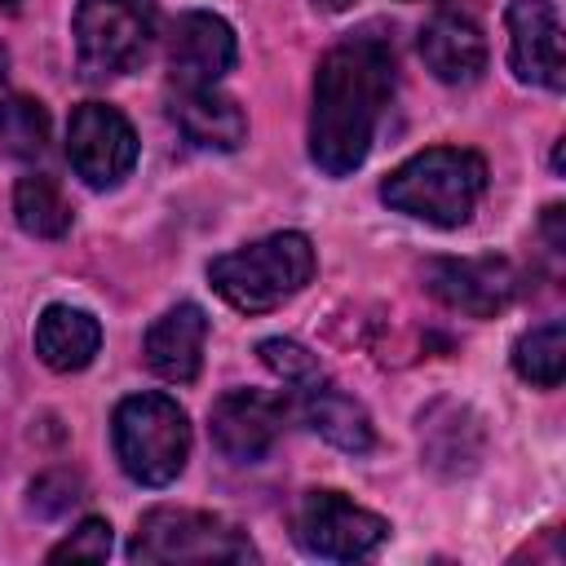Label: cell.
Wrapping results in <instances>:
<instances>
[{
    "label": "cell",
    "mask_w": 566,
    "mask_h": 566,
    "mask_svg": "<svg viewBox=\"0 0 566 566\" xmlns=\"http://www.w3.org/2000/svg\"><path fill=\"white\" fill-rule=\"evenodd\" d=\"M389 93H394V44L380 31H358L318 62L314 111H310V159L327 177H345L367 159Z\"/></svg>",
    "instance_id": "obj_1"
},
{
    "label": "cell",
    "mask_w": 566,
    "mask_h": 566,
    "mask_svg": "<svg viewBox=\"0 0 566 566\" xmlns=\"http://www.w3.org/2000/svg\"><path fill=\"white\" fill-rule=\"evenodd\" d=\"M482 190H486V164H482V155L460 150V146L420 150L380 181V199L394 212H407V217L442 226V230L464 226L473 217Z\"/></svg>",
    "instance_id": "obj_2"
},
{
    "label": "cell",
    "mask_w": 566,
    "mask_h": 566,
    "mask_svg": "<svg viewBox=\"0 0 566 566\" xmlns=\"http://www.w3.org/2000/svg\"><path fill=\"white\" fill-rule=\"evenodd\" d=\"M208 279L221 301H230L243 314H265L283 301H292L314 279V248L305 234L283 230L265 234L256 243H243L239 252H226L208 265Z\"/></svg>",
    "instance_id": "obj_3"
},
{
    "label": "cell",
    "mask_w": 566,
    "mask_h": 566,
    "mask_svg": "<svg viewBox=\"0 0 566 566\" xmlns=\"http://www.w3.org/2000/svg\"><path fill=\"white\" fill-rule=\"evenodd\" d=\"M119 469L142 486H168L190 455V420L168 394H133L111 420Z\"/></svg>",
    "instance_id": "obj_4"
},
{
    "label": "cell",
    "mask_w": 566,
    "mask_h": 566,
    "mask_svg": "<svg viewBox=\"0 0 566 566\" xmlns=\"http://www.w3.org/2000/svg\"><path fill=\"white\" fill-rule=\"evenodd\" d=\"M133 562H248L256 557L252 539L203 509H150L142 513L133 544H128Z\"/></svg>",
    "instance_id": "obj_5"
},
{
    "label": "cell",
    "mask_w": 566,
    "mask_h": 566,
    "mask_svg": "<svg viewBox=\"0 0 566 566\" xmlns=\"http://www.w3.org/2000/svg\"><path fill=\"white\" fill-rule=\"evenodd\" d=\"M155 0H80L75 9V62L88 80L133 71L155 40Z\"/></svg>",
    "instance_id": "obj_6"
},
{
    "label": "cell",
    "mask_w": 566,
    "mask_h": 566,
    "mask_svg": "<svg viewBox=\"0 0 566 566\" xmlns=\"http://www.w3.org/2000/svg\"><path fill=\"white\" fill-rule=\"evenodd\" d=\"M66 159L84 186L111 190L137 164V133L115 106L84 102L71 111V124H66Z\"/></svg>",
    "instance_id": "obj_7"
},
{
    "label": "cell",
    "mask_w": 566,
    "mask_h": 566,
    "mask_svg": "<svg viewBox=\"0 0 566 566\" xmlns=\"http://www.w3.org/2000/svg\"><path fill=\"white\" fill-rule=\"evenodd\" d=\"M296 539L314 557L354 562L389 539V522L371 509H358L340 491H310L296 509Z\"/></svg>",
    "instance_id": "obj_8"
},
{
    "label": "cell",
    "mask_w": 566,
    "mask_h": 566,
    "mask_svg": "<svg viewBox=\"0 0 566 566\" xmlns=\"http://www.w3.org/2000/svg\"><path fill=\"white\" fill-rule=\"evenodd\" d=\"M424 287L447 310L491 318L517 296V270L504 256H442L424 265Z\"/></svg>",
    "instance_id": "obj_9"
},
{
    "label": "cell",
    "mask_w": 566,
    "mask_h": 566,
    "mask_svg": "<svg viewBox=\"0 0 566 566\" xmlns=\"http://www.w3.org/2000/svg\"><path fill=\"white\" fill-rule=\"evenodd\" d=\"M283 398L261 389H230L212 402V442L234 464H256L270 455V447L283 433Z\"/></svg>",
    "instance_id": "obj_10"
},
{
    "label": "cell",
    "mask_w": 566,
    "mask_h": 566,
    "mask_svg": "<svg viewBox=\"0 0 566 566\" xmlns=\"http://www.w3.org/2000/svg\"><path fill=\"white\" fill-rule=\"evenodd\" d=\"M504 22H509L513 75L557 93L566 84V53H562V18L553 0H513Z\"/></svg>",
    "instance_id": "obj_11"
},
{
    "label": "cell",
    "mask_w": 566,
    "mask_h": 566,
    "mask_svg": "<svg viewBox=\"0 0 566 566\" xmlns=\"http://www.w3.org/2000/svg\"><path fill=\"white\" fill-rule=\"evenodd\" d=\"M234 31L217 13H181L168 40V71L177 88H208L234 66Z\"/></svg>",
    "instance_id": "obj_12"
},
{
    "label": "cell",
    "mask_w": 566,
    "mask_h": 566,
    "mask_svg": "<svg viewBox=\"0 0 566 566\" xmlns=\"http://www.w3.org/2000/svg\"><path fill=\"white\" fill-rule=\"evenodd\" d=\"M203 340H208V318L199 305L181 301L172 305L168 314H159L146 332V367L168 380V385H190L199 376V363H203Z\"/></svg>",
    "instance_id": "obj_13"
},
{
    "label": "cell",
    "mask_w": 566,
    "mask_h": 566,
    "mask_svg": "<svg viewBox=\"0 0 566 566\" xmlns=\"http://www.w3.org/2000/svg\"><path fill=\"white\" fill-rule=\"evenodd\" d=\"M420 57L442 84H473L486 71V35L464 13H438L420 31Z\"/></svg>",
    "instance_id": "obj_14"
},
{
    "label": "cell",
    "mask_w": 566,
    "mask_h": 566,
    "mask_svg": "<svg viewBox=\"0 0 566 566\" xmlns=\"http://www.w3.org/2000/svg\"><path fill=\"white\" fill-rule=\"evenodd\" d=\"M301 420H305L318 438H327L332 447L354 451V455L371 451V442H376L367 411H363L349 394H340L336 385H327L323 376H314V380L301 385Z\"/></svg>",
    "instance_id": "obj_15"
},
{
    "label": "cell",
    "mask_w": 566,
    "mask_h": 566,
    "mask_svg": "<svg viewBox=\"0 0 566 566\" xmlns=\"http://www.w3.org/2000/svg\"><path fill=\"white\" fill-rule=\"evenodd\" d=\"M172 119H177V128L195 146H208V150H234L248 137V119H243L239 102L217 93V84H208V88H177Z\"/></svg>",
    "instance_id": "obj_16"
},
{
    "label": "cell",
    "mask_w": 566,
    "mask_h": 566,
    "mask_svg": "<svg viewBox=\"0 0 566 566\" xmlns=\"http://www.w3.org/2000/svg\"><path fill=\"white\" fill-rule=\"evenodd\" d=\"M102 349V327L88 310L49 305L35 323V354L53 371H84Z\"/></svg>",
    "instance_id": "obj_17"
},
{
    "label": "cell",
    "mask_w": 566,
    "mask_h": 566,
    "mask_svg": "<svg viewBox=\"0 0 566 566\" xmlns=\"http://www.w3.org/2000/svg\"><path fill=\"white\" fill-rule=\"evenodd\" d=\"M13 217L35 239H62L71 230V208H66L62 190L53 186V177H44V172H31L13 186Z\"/></svg>",
    "instance_id": "obj_18"
},
{
    "label": "cell",
    "mask_w": 566,
    "mask_h": 566,
    "mask_svg": "<svg viewBox=\"0 0 566 566\" xmlns=\"http://www.w3.org/2000/svg\"><path fill=\"white\" fill-rule=\"evenodd\" d=\"M513 367H517L522 380H531L539 389H557L562 371H566V327H562V318L531 327L513 345Z\"/></svg>",
    "instance_id": "obj_19"
},
{
    "label": "cell",
    "mask_w": 566,
    "mask_h": 566,
    "mask_svg": "<svg viewBox=\"0 0 566 566\" xmlns=\"http://www.w3.org/2000/svg\"><path fill=\"white\" fill-rule=\"evenodd\" d=\"M0 146L18 159H40L49 146V111L35 97H0Z\"/></svg>",
    "instance_id": "obj_20"
},
{
    "label": "cell",
    "mask_w": 566,
    "mask_h": 566,
    "mask_svg": "<svg viewBox=\"0 0 566 566\" xmlns=\"http://www.w3.org/2000/svg\"><path fill=\"white\" fill-rule=\"evenodd\" d=\"M256 354H261V363H265L274 376H283L287 385H305V380L318 376V358H314L305 345H296V340L270 336V340L256 345Z\"/></svg>",
    "instance_id": "obj_21"
},
{
    "label": "cell",
    "mask_w": 566,
    "mask_h": 566,
    "mask_svg": "<svg viewBox=\"0 0 566 566\" xmlns=\"http://www.w3.org/2000/svg\"><path fill=\"white\" fill-rule=\"evenodd\" d=\"M106 553H111V526L102 517H88L62 544L49 548V562H106Z\"/></svg>",
    "instance_id": "obj_22"
},
{
    "label": "cell",
    "mask_w": 566,
    "mask_h": 566,
    "mask_svg": "<svg viewBox=\"0 0 566 566\" xmlns=\"http://www.w3.org/2000/svg\"><path fill=\"white\" fill-rule=\"evenodd\" d=\"M544 226H548V243L562 252V248H566V234H562V208H557V203L544 212Z\"/></svg>",
    "instance_id": "obj_23"
},
{
    "label": "cell",
    "mask_w": 566,
    "mask_h": 566,
    "mask_svg": "<svg viewBox=\"0 0 566 566\" xmlns=\"http://www.w3.org/2000/svg\"><path fill=\"white\" fill-rule=\"evenodd\" d=\"M0 97H9V53L0 49Z\"/></svg>",
    "instance_id": "obj_24"
},
{
    "label": "cell",
    "mask_w": 566,
    "mask_h": 566,
    "mask_svg": "<svg viewBox=\"0 0 566 566\" xmlns=\"http://www.w3.org/2000/svg\"><path fill=\"white\" fill-rule=\"evenodd\" d=\"M314 4H318V9H327V13H340V9H349L354 0H314Z\"/></svg>",
    "instance_id": "obj_25"
},
{
    "label": "cell",
    "mask_w": 566,
    "mask_h": 566,
    "mask_svg": "<svg viewBox=\"0 0 566 566\" xmlns=\"http://www.w3.org/2000/svg\"><path fill=\"white\" fill-rule=\"evenodd\" d=\"M18 4H22V0H0V9H18Z\"/></svg>",
    "instance_id": "obj_26"
}]
</instances>
